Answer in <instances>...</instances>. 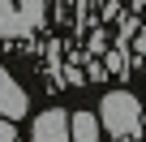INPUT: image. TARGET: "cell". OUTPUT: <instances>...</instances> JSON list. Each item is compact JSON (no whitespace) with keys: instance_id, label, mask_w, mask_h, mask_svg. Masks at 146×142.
Here are the masks:
<instances>
[{"instance_id":"52a82bcc","label":"cell","mask_w":146,"mask_h":142,"mask_svg":"<svg viewBox=\"0 0 146 142\" xmlns=\"http://www.w3.org/2000/svg\"><path fill=\"white\" fill-rule=\"evenodd\" d=\"M0 142H17V129H13L9 116H0Z\"/></svg>"},{"instance_id":"6da1fadb","label":"cell","mask_w":146,"mask_h":142,"mask_svg":"<svg viewBox=\"0 0 146 142\" xmlns=\"http://www.w3.org/2000/svg\"><path fill=\"white\" fill-rule=\"evenodd\" d=\"M99 125L112 138H133V133H142V103L129 91H108L99 103Z\"/></svg>"},{"instance_id":"277c9868","label":"cell","mask_w":146,"mask_h":142,"mask_svg":"<svg viewBox=\"0 0 146 142\" xmlns=\"http://www.w3.org/2000/svg\"><path fill=\"white\" fill-rule=\"evenodd\" d=\"M69 138L73 142H99V116L95 112H73L69 116Z\"/></svg>"},{"instance_id":"3957f363","label":"cell","mask_w":146,"mask_h":142,"mask_svg":"<svg viewBox=\"0 0 146 142\" xmlns=\"http://www.w3.org/2000/svg\"><path fill=\"white\" fill-rule=\"evenodd\" d=\"M0 116H9V121L26 116V91L5 65H0Z\"/></svg>"},{"instance_id":"5b68a950","label":"cell","mask_w":146,"mask_h":142,"mask_svg":"<svg viewBox=\"0 0 146 142\" xmlns=\"http://www.w3.org/2000/svg\"><path fill=\"white\" fill-rule=\"evenodd\" d=\"M0 35H5V39L26 35V22H22V13H17V0H0Z\"/></svg>"},{"instance_id":"8992f818","label":"cell","mask_w":146,"mask_h":142,"mask_svg":"<svg viewBox=\"0 0 146 142\" xmlns=\"http://www.w3.org/2000/svg\"><path fill=\"white\" fill-rule=\"evenodd\" d=\"M43 0H17V13H22V22H26V30H35L39 22H43Z\"/></svg>"},{"instance_id":"7a4b0ae2","label":"cell","mask_w":146,"mask_h":142,"mask_svg":"<svg viewBox=\"0 0 146 142\" xmlns=\"http://www.w3.org/2000/svg\"><path fill=\"white\" fill-rule=\"evenodd\" d=\"M30 142H69V112H60V108L39 112V116H35Z\"/></svg>"}]
</instances>
